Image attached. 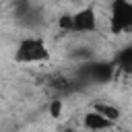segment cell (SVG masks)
Wrapping results in <instances>:
<instances>
[{
    "label": "cell",
    "mask_w": 132,
    "mask_h": 132,
    "mask_svg": "<svg viewBox=\"0 0 132 132\" xmlns=\"http://www.w3.org/2000/svg\"><path fill=\"white\" fill-rule=\"evenodd\" d=\"M47 58H50V50L45 41L37 35L21 39L14 52V60L21 64H37V62H45Z\"/></svg>",
    "instance_id": "1"
},
{
    "label": "cell",
    "mask_w": 132,
    "mask_h": 132,
    "mask_svg": "<svg viewBox=\"0 0 132 132\" xmlns=\"http://www.w3.org/2000/svg\"><path fill=\"white\" fill-rule=\"evenodd\" d=\"M111 33H130L132 31V0H113L109 12Z\"/></svg>",
    "instance_id": "2"
},
{
    "label": "cell",
    "mask_w": 132,
    "mask_h": 132,
    "mask_svg": "<svg viewBox=\"0 0 132 132\" xmlns=\"http://www.w3.org/2000/svg\"><path fill=\"white\" fill-rule=\"evenodd\" d=\"M116 62H82L80 68V76L82 80H91V82H109L116 74Z\"/></svg>",
    "instance_id": "3"
},
{
    "label": "cell",
    "mask_w": 132,
    "mask_h": 132,
    "mask_svg": "<svg viewBox=\"0 0 132 132\" xmlns=\"http://www.w3.org/2000/svg\"><path fill=\"white\" fill-rule=\"evenodd\" d=\"M72 31L74 33H95L97 31V12L93 6H85L72 14Z\"/></svg>",
    "instance_id": "4"
},
{
    "label": "cell",
    "mask_w": 132,
    "mask_h": 132,
    "mask_svg": "<svg viewBox=\"0 0 132 132\" xmlns=\"http://www.w3.org/2000/svg\"><path fill=\"white\" fill-rule=\"evenodd\" d=\"M116 122H111L109 118H105L103 113H99L97 109H91L85 113L82 118V126L87 130H107V128H113Z\"/></svg>",
    "instance_id": "5"
},
{
    "label": "cell",
    "mask_w": 132,
    "mask_h": 132,
    "mask_svg": "<svg viewBox=\"0 0 132 132\" xmlns=\"http://www.w3.org/2000/svg\"><path fill=\"white\" fill-rule=\"evenodd\" d=\"M116 66L124 72H132V45L124 47L118 56H116Z\"/></svg>",
    "instance_id": "6"
},
{
    "label": "cell",
    "mask_w": 132,
    "mask_h": 132,
    "mask_svg": "<svg viewBox=\"0 0 132 132\" xmlns=\"http://www.w3.org/2000/svg\"><path fill=\"white\" fill-rule=\"evenodd\" d=\"M93 109H97L99 113H103V116H105V118H109L111 122L120 120V109H118L116 105H109V103L99 101V103H95V105H93Z\"/></svg>",
    "instance_id": "7"
},
{
    "label": "cell",
    "mask_w": 132,
    "mask_h": 132,
    "mask_svg": "<svg viewBox=\"0 0 132 132\" xmlns=\"http://www.w3.org/2000/svg\"><path fill=\"white\" fill-rule=\"evenodd\" d=\"M58 25H60L62 31H72V14H62Z\"/></svg>",
    "instance_id": "8"
},
{
    "label": "cell",
    "mask_w": 132,
    "mask_h": 132,
    "mask_svg": "<svg viewBox=\"0 0 132 132\" xmlns=\"http://www.w3.org/2000/svg\"><path fill=\"white\" fill-rule=\"evenodd\" d=\"M60 109H62V103H60V99H56V101L50 105V111H52L54 118H58V116H60Z\"/></svg>",
    "instance_id": "9"
}]
</instances>
